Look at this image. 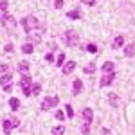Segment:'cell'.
<instances>
[{"mask_svg": "<svg viewBox=\"0 0 135 135\" xmlns=\"http://www.w3.org/2000/svg\"><path fill=\"white\" fill-rule=\"evenodd\" d=\"M22 27H23V31H25V34H31L32 29H42V23L36 20V16H23L22 18Z\"/></svg>", "mask_w": 135, "mask_h": 135, "instance_id": "1", "label": "cell"}, {"mask_svg": "<svg viewBox=\"0 0 135 135\" xmlns=\"http://www.w3.org/2000/svg\"><path fill=\"white\" fill-rule=\"evenodd\" d=\"M20 88H22V92H23V95H32V79H31V76L29 74H22V78H20Z\"/></svg>", "mask_w": 135, "mask_h": 135, "instance_id": "2", "label": "cell"}, {"mask_svg": "<svg viewBox=\"0 0 135 135\" xmlns=\"http://www.w3.org/2000/svg\"><path fill=\"white\" fill-rule=\"evenodd\" d=\"M0 22H2V25L6 27V31L9 32V34H13V32L16 31V20H15L11 15H7V13H6V15L0 18Z\"/></svg>", "mask_w": 135, "mask_h": 135, "instance_id": "3", "label": "cell"}, {"mask_svg": "<svg viewBox=\"0 0 135 135\" xmlns=\"http://www.w3.org/2000/svg\"><path fill=\"white\" fill-rule=\"evenodd\" d=\"M63 40L67 43V47H74V45L79 43V36H78V32H74V31H65Z\"/></svg>", "mask_w": 135, "mask_h": 135, "instance_id": "4", "label": "cell"}, {"mask_svg": "<svg viewBox=\"0 0 135 135\" xmlns=\"http://www.w3.org/2000/svg\"><path fill=\"white\" fill-rule=\"evenodd\" d=\"M58 103H60V97H58V95H52V97H43L42 110H51V108H54V106H58Z\"/></svg>", "mask_w": 135, "mask_h": 135, "instance_id": "5", "label": "cell"}, {"mask_svg": "<svg viewBox=\"0 0 135 135\" xmlns=\"http://www.w3.org/2000/svg\"><path fill=\"white\" fill-rule=\"evenodd\" d=\"M13 74H9V72H6V74H2L0 76V86L2 88H6V86H13Z\"/></svg>", "mask_w": 135, "mask_h": 135, "instance_id": "6", "label": "cell"}, {"mask_svg": "<svg viewBox=\"0 0 135 135\" xmlns=\"http://www.w3.org/2000/svg\"><path fill=\"white\" fill-rule=\"evenodd\" d=\"M114 79H115V72H110V74H106L103 79L99 81V86H110V85L114 83Z\"/></svg>", "mask_w": 135, "mask_h": 135, "instance_id": "7", "label": "cell"}, {"mask_svg": "<svg viewBox=\"0 0 135 135\" xmlns=\"http://www.w3.org/2000/svg\"><path fill=\"white\" fill-rule=\"evenodd\" d=\"M2 128H4V133H6V135H9L11 132H13V128H15V126H13V123H11L9 117H6V119L2 121Z\"/></svg>", "mask_w": 135, "mask_h": 135, "instance_id": "8", "label": "cell"}, {"mask_svg": "<svg viewBox=\"0 0 135 135\" xmlns=\"http://www.w3.org/2000/svg\"><path fill=\"white\" fill-rule=\"evenodd\" d=\"M81 115H83V119H85V123H86V124H90V123H92V119H94V112H92V108H83Z\"/></svg>", "mask_w": 135, "mask_h": 135, "instance_id": "9", "label": "cell"}, {"mask_svg": "<svg viewBox=\"0 0 135 135\" xmlns=\"http://www.w3.org/2000/svg\"><path fill=\"white\" fill-rule=\"evenodd\" d=\"M74 69H76V63H74V61H67V63H63V74H65V76L72 74V72H74Z\"/></svg>", "mask_w": 135, "mask_h": 135, "instance_id": "10", "label": "cell"}, {"mask_svg": "<svg viewBox=\"0 0 135 135\" xmlns=\"http://www.w3.org/2000/svg\"><path fill=\"white\" fill-rule=\"evenodd\" d=\"M81 90H83V81H81V79H74V83H72V94L78 95Z\"/></svg>", "mask_w": 135, "mask_h": 135, "instance_id": "11", "label": "cell"}, {"mask_svg": "<svg viewBox=\"0 0 135 135\" xmlns=\"http://www.w3.org/2000/svg\"><path fill=\"white\" fill-rule=\"evenodd\" d=\"M124 56H126V58H132V56H135V42H132L130 45H126Z\"/></svg>", "mask_w": 135, "mask_h": 135, "instance_id": "12", "label": "cell"}, {"mask_svg": "<svg viewBox=\"0 0 135 135\" xmlns=\"http://www.w3.org/2000/svg\"><path fill=\"white\" fill-rule=\"evenodd\" d=\"M101 70H103V72H106V74L114 72V70H115V63H112V61H106V63L103 65V67H101Z\"/></svg>", "mask_w": 135, "mask_h": 135, "instance_id": "13", "label": "cell"}, {"mask_svg": "<svg viewBox=\"0 0 135 135\" xmlns=\"http://www.w3.org/2000/svg\"><path fill=\"white\" fill-rule=\"evenodd\" d=\"M67 16H69L70 20H79V18H81V11L79 9H72V11L67 13Z\"/></svg>", "mask_w": 135, "mask_h": 135, "instance_id": "14", "label": "cell"}, {"mask_svg": "<svg viewBox=\"0 0 135 135\" xmlns=\"http://www.w3.org/2000/svg\"><path fill=\"white\" fill-rule=\"evenodd\" d=\"M29 36V43H40L42 42V36H40V32H32V34H27Z\"/></svg>", "mask_w": 135, "mask_h": 135, "instance_id": "15", "label": "cell"}, {"mask_svg": "<svg viewBox=\"0 0 135 135\" xmlns=\"http://www.w3.org/2000/svg\"><path fill=\"white\" fill-rule=\"evenodd\" d=\"M9 108L13 112H16L18 108H20V99H16V97H11L9 99Z\"/></svg>", "mask_w": 135, "mask_h": 135, "instance_id": "16", "label": "cell"}, {"mask_svg": "<svg viewBox=\"0 0 135 135\" xmlns=\"http://www.w3.org/2000/svg\"><path fill=\"white\" fill-rule=\"evenodd\" d=\"M112 45H114V49H119V47H123V45H124V36H117V38L114 40V43H112Z\"/></svg>", "mask_w": 135, "mask_h": 135, "instance_id": "17", "label": "cell"}, {"mask_svg": "<svg viewBox=\"0 0 135 135\" xmlns=\"http://www.w3.org/2000/svg\"><path fill=\"white\" fill-rule=\"evenodd\" d=\"M83 49L88 51L90 54H95V52H97V45H95V43H86V45H83Z\"/></svg>", "mask_w": 135, "mask_h": 135, "instance_id": "18", "label": "cell"}, {"mask_svg": "<svg viewBox=\"0 0 135 135\" xmlns=\"http://www.w3.org/2000/svg\"><path fill=\"white\" fill-rule=\"evenodd\" d=\"M32 51H34V49H32V43H23V45H22V52H23V54H31Z\"/></svg>", "mask_w": 135, "mask_h": 135, "instance_id": "19", "label": "cell"}, {"mask_svg": "<svg viewBox=\"0 0 135 135\" xmlns=\"http://www.w3.org/2000/svg\"><path fill=\"white\" fill-rule=\"evenodd\" d=\"M108 101H110V106H117V104H119V97H117L115 94H110V95H108Z\"/></svg>", "mask_w": 135, "mask_h": 135, "instance_id": "20", "label": "cell"}, {"mask_svg": "<svg viewBox=\"0 0 135 135\" xmlns=\"http://www.w3.org/2000/svg\"><path fill=\"white\" fill-rule=\"evenodd\" d=\"M18 70H20L22 74H27V70H29V63H27V61H20V65H18Z\"/></svg>", "mask_w": 135, "mask_h": 135, "instance_id": "21", "label": "cell"}, {"mask_svg": "<svg viewBox=\"0 0 135 135\" xmlns=\"http://www.w3.org/2000/svg\"><path fill=\"white\" fill-rule=\"evenodd\" d=\"M83 70H85V74H94L95 72V63H88Z\"/></svg>", "mask_w": 135, "mask_h": 135, "instance_id": "22", "label": "cell"}, {"mask_svg": "<svg viewBox=\"0 0 135 135\" xmlns=\"http://www.w3.org/2000/svg\"><path fill=\"white\" fill-rule=\"evenodd\" d=\"M51 133L52 135H63V133H65V128H63V126H54Z\"/></svg>", "mask_w": 135, "mask_h": 135, "instance_id": "23", "label": "cell"}, {"mask_svg": "<svg viewBox=\"0 0 135 135\" xmlns=\"http://www.w3.org/2000/svg\"><path fill=\"white\" fill-rule=\"evenodd\" d=\"M54 61H56V65H58V67H61L63 61H65V54H63V52H60V54H58V58H56Z\"/></svg>", "mask_w": 135, "mask_h": 135, "instance_id": "24", "label": "cell"}, {"mask_svg": "<svg viewBox=\"0 0 135 135\" xmlns=\"http://www.w3.org/2000/svg\"><path fill=\"white\" fill-rule=\"evenodd\" d=\"M40 90H42V85L40 83H32V95H38Z\"/></svg>", "mask_w": 135, "mask_h": 135, "instance_id": "25", "label": "cell"}, {"mask_svg": "<svg viewBox=\"0 0 135 135\" xmlns=\"http://www.w3.org/2000/svg\"><path fill=\"white\" fill-rule=\"evenodd\" d=\"M65 112H67V115H69V117H72V115H74V108H72V104H65Z\"/></svg>", "mask_w": 135, "mask_h": 135, "instance_id": "26", "label": "cell"}, {"mask_svg": "<svg viewBox=\"0 0 135 135\" xmlns=\"http://www.w3.org/2000/svg\"><path fill=\"white\" fill-rule=\"evenodd\" d=\"M81 132H83V135H88V133H90V124L85 123V124L81 126Z\"/></svg>", "mask_w": 135, "mask_h": 135, "instance_id": "27", "label": "cell"}, {"mask_svg": "<svg viewBox=\"0 0 135 135\" xmlns=\"http://www.w3.org/2000/svg\"><path fill=\"white\" fill-rule=\"evenodd\" d=\"M54 117H56V119H58V121H63V119H65V114H63L61 110H58V112H56V114H54Z\"/></svg>", "mask_w": 135, "mask_h": 135, "instance_id": "28", "label": "cell"}, {"mask_svg": "<svg viewBox=\"0 0 135 135\" xmlns=\"http://www.w3.org/2000/svg\"><path fill=\"white\" fill-rule=\"evenodd\" d=\"M9 119H11V123H13L15 128H18V126H20V119H16V117H9Z\"/></svg>", "mask_w": 135, "mask_h": 135, "instance_id": "29", "label": "cell"}, {"mask_svg": "<svg viewBox=\"0 0 135 135\" xmlns=\"http://www.w3.org/2000/svg\"><path fill=\"white\" fill-rule=\"evenodd\" d=\"M45 61H49V63H52V61H54V54H52V52L45 54Z\"/></svg>", "mask_w": 135, "mask_h": 135, "instance_id": "30", "label": "cell"}, {"mask_svg": "<svg viewBox=\"0 0 135 135\" xmlns=\"http://www.w3.org/2000/svg\"><path fill=\"white\" fill-rule=\"evenodd\" d=\"M7 7H9V6H7V0H0V9H2V11H6Z\"/></svg>", "mask_w": 135, "mask_h": 135, "instance_id": "31", "label": "cell"}, {"mask_svg": "<svg viewBox=\"0 0 135 135\" xmlns=\"http://www.w3.org/2000/svg\"><path fill=\"white\" fill-rule=\"evenodd\" d=\"M54 7H56V9H61L63 7V0H54Z\"/></svg>", "mask_w": 135, "mask_h": 135, "instance_id": "32", "label": "cell"}, {"mask_svg": "<svg viewBox=\"0 0 135 135\" xmlns=\"http://www.w3.org/2000/svg\"><path fill=\"white\" fill-rule=\"evenodd\" d=\"M4 51H6V52H13V51H15V49H13V43H7V45L4 47Z\"/></svg>", "mask_w": 135, "mask_h": 135, "instance_id": "33", "label": "cell"}, {"mask_svg": "<svg viewBox=\"0 0 135 135\" xmlns=\"http://www.w3.org/2000/svg\"><path fill=\"white\" fill-rule=\"evenodd\" d=\"M83 4H86V6H94L95 4V0H81Z\"/></svg>", "mask_w": 135, "mask_h": 135, "instance_id": "34", "label": "cell"}, {"mask_svg": "<svg viewBox=\"0 0 135 135\" xmlns=\"http://www.w3.org/2000/svg\"><path fill=\"white\" fill-rule=\"evenodd\" d=\"M49 49H52V51H54V49H56V43L51 42V43H49Z\"/></svg>", "mask_w": 135, "mask_h": 135, "instance_id": "35", "label": "cell"}]
</instances>
